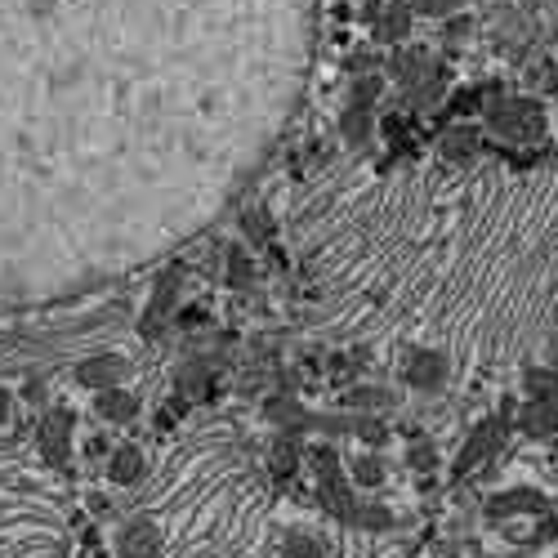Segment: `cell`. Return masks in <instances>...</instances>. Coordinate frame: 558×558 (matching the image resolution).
<instances>
[{"mask_svg":"<svg viewBox=\"0 0 558 558\" xmlns=\"http://www.w3.org/2000/svg\"><path fill=\"white\" fill-rule=\"evenodd\" d=\"M340 130L349 143H367L371 139V108H362V103H349L340 117Z\"/></svg>","mask_w":558,"mask_h":558,"instance_id":"30bf717a","label":"cell"},{"mask_svg":"<svg viewBox=\"0 0 558 558\" xmlns=\"http://www.w3.org/2000/svg\"><path fill=\"white\" fill-rule=\"evenodd\" d=\"M143 474H148V460H143L139 447H117V451H112V460H108V478H112V483L130 487V483H139Z\"/></svg>","mask_w":558,"mask_h":558,"instance_id":"8992f818","label":"cell"},{"mask_svg":"<svg viewBox=\"0 0 558 558\" xmlns=\"http://www.w3.org/2000/svg\"><path fill=\"white\" fill-rule=\"evenodd\" d=\"M353 402H362V407H380V402H389V393L384 389H358L353 393Z\"/></svg>","mask_w":558,"mask_h":558,"instance_id":"e0dca14e","label":"cell"},{"mask_svg":"<svg viewBox=\"0 0 558 558\" xmlns=\"http://www.w3.org/2000/svg\"><path fill=\"white\" fill-rule=\"evenodd\" d=\"M268 420H277V425H304V420H300V407H295V402L291 398H273V402H268Z\"/></svg>","mask_w":558,"mask_h":558,"instance_id":"4fadbf2b","label":"cell"},{"mask_svg":"<svg viewBox=\"0 0 558 558\" xmlns=\"http://www.w3.org/2000/svg\"><path fill=\"white\" fill-rule=\"evenodd\" d=\"M402 380L416 384V389H442L447 380V353L442 349H411L402 362Z\"/></svg>","mask_w":558,"mask_h":558,"instance_id":"3957f363","label":"cell"},{"mask_svg":"<svg viewBox=\"0 0 558 558\" xmlns=\"http://www.w3.org/2000/svg\"><path fill=\"white\" fill-rule=\"evenodd\" d=\"M375 94H380V81H375V76H367V81L353 85V103H362V108H371Z\"/></svg>","mask_w":558,"mask_h":558,"instance_id":"2e32d148","label":"cell"},{"mask_svg":"<svg viewBox=\"0 0 558 558\" xmlns=\"http://www.w3.org/2000/svg\"><path fill=\"white\" fill-rule=\"evenodd\" d=\"M206 380H210L206 362H188V367L179 371V389H184V393H201V389H206Z\"/></svg>","mask_w":558,"mask_h":558,"instance_id":"5bb4252c","label":"cell"},{"mask_svg":"<svg viewBox=\"0 0 558 558\" xmlns=\"http://www.w3.org/2000/svg\"><path fill=\"white\" fill-rule=\"evenodd\" d=\"M36 442H41L45 460H50L54 469H63L67 460H72V416H67V411H50V416L41 420V429H36Z\"/></svg>","mask_w":558,"mask_h":558,"instance_id":"7a4b0ae2","label":"cell"},{"mask_svg":"<svg viewBox=\"0 0 558 558\" xmlns=\"http://www.w3.org/2000/svg\"><path fill=\"white\" fill-rule=\"evenodd\" d=\"M130 367H125V358H90L76 367V380L90 384V389H112V384H121Z\"/></svg>","mask_w":558,"mask_h":558,"instance_id":"277c9868","label":"cell"},{"mask_svg":"<svg viewBox=\"0 0 558 558\" xmlns=\"http://www.w3.org/2000/svg\"><path fill=\"white\" fill-rule=\"evenodd\" d=\"M99 416L108 420V425H130V420L139 416V398H134L130 389H121V384L99 389Z\"/></svg>","mask_w":558,"mask_h":558,"instance_id":"5b68a950","label":"cell"},{"mask_svg":"<svg viewBox=\"0 0 558 558\" xmlns=\"http://www.w3.org/2000/svg\"><path fill=\"white\" fill-rule=\"evenodd\" d=\"M250 282H255V264H250L246 246H228V286H233V291H246Z\"/></svg>","mask_w":558,"mask_h":558,"instance_id":"8fae6325","label":"cell"},{"mask_svg":"<svg viewBox=\"0 0 558 558\" xmlns=\"http://www.w3.org/2000/svg\"><path fill=\"white\" fill-rule=\"evenodd\" d=\"M23 393H27L32 402H45V384H41V380H27V389H23Z\"/></svg>","mask_w":558,"mask_h":558,"instance_id":"ac0fdd59","label":"cell"},{"mask_svg":"<svg viewBox=\"0 0 558 558\" xmlns=\"http://www.w3.org/2000/svg\"><path fill=\"white\" fill-rule=\"evenodd\" d=\"M282 554L286 558H326V545H322V536L309 532V527H291V532L282 536Z\"/></svg>","mask_w":558,"mask_h":558,"instance_id":"9c48e42d","label":"cell"},{"mask_svg":"<svg viewBox=\"0 0 558 558\" xmlns=\"http://www.w3.org/2000/svg\"><path fill=\"white\" fill-rule=\"evenodd\" d=\"M300 465V442L295 438H282L273 447V474H291V469Z\"/></svg>","mask_w":558,"mask_h":558,"instance_id":"7c38bea8","label":"cell"},{"mask_svg":"<svg viewBox=\"0 0 558 558\" xmlns=\"http://www.w3.org/2000/svg\"><path fill=\"white\" fill-rule=\"evenodd\" d=\"M380 460H371V456H358V465H353V478H358V483H380Z\"/></svg>","mask_w":558,"mask_h":558,"instance_id":"9a60e30c","label":"cell"},{"mask_svg":"<svg viewBox=\"0 0 558 558\" xmlns=\"http://www.w3.org/2000/svg\"><path fill=\"white\" fill-rule=\"evenodd\" d=\"M5 416H9V393L0 389V420H5Z\"/></svg>","mask_w":558,"mask_h":558,"instance_id":"d6986e66","label":"cell"},{"mask_svg":"<svg viewBox=\"0 0 558 558\" xmlns=\"http://www.w3.org/2000/svg\"><path fill=\"white\" fill-rule=\"evenodd\" d=\"M117 554L121 558H157L161 554V527H157V518H148V514L130 518V523L121 527V536H117Z\"/></svg>","mask_w":558,"mask_h":558,"instance_id":"6da1fadb","label":"cell"},{"mask_svg":"<svg viewBox=\"0 0 558 558\" xmlns=\"http://www.w3.org/2000/svg\"><path fill=\"white\" fill-rule=\"evenodd\" d=\"M179 300V273H166L157 282V291H152V304H148V317H143V331H157L161 317L170 313V304Z\"/></svg>","mask_w":558,"mask_h":558,"instance_id":"ba28073f","label":"cell"},{"mask_svg":"<svg viewBox=\"0 0 558 558\" xmlns=\"http://www.w3.org/2000/svg\"><path fill=\"white\" fill-rule=\"evenodd\" d=\"M411 32V5H384L380 18H375V41L393 45V41H407Z\"/></svg>","mask_w":558,"mask_h":558,"instance_id":"52a82bcc","label":"cell"}]
</instances>
